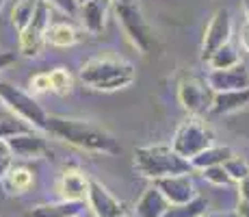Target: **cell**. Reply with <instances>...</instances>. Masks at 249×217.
Segmentation results:
<instances>
[{
	"mask_svg": "<svg viewBox=\"0 0 249 217\" xmlns=\"http://www.w3.org/2000/svg\"><path fill=\"white\" fill-rule=\"evenodd\" d=\"M46 133L63 139L71 146L87 152L98 154H119L117 139L111 133H107L102 126H95L89 119H74V118H61V115H48Z\"/></svg>",
	"mask_w": 249,
	"mask_h": 217,
	"instance_id": "obj_1",
	"label": "cell"
},
{
	"mask_svg": "<svg viewBox=\"0 0 249 217\" xmlns=\"http://www.w3.org/2000/svg\"><path fill=\"white\" fill-rule=\"evenodd\" d=\"M137 72L130 61L113 55H100L85 61L80 67V80L98 91H115L128 87L135 80Z\"/></svg>",
	"mask_w": 249,
	"mask_h": 217,
	"instance_id": "obj_2",
	"label": "cell"
},
{
	"mask_svg": "<svg viewBox=\"0 0 249 217\" xmlns=\"http://www.w3.org/2000/svg\"><path fill=\"white\" fill-rule=\"evenodd\" d=\"M135 170L145 178L159 180L176 174H195L189 158L180 157L171 146H143L135 150Z\"/></svg>",
	"mask_w": 249,
	"mask_h": 217,
	"instance_id": "obj_3",
	"label": "cell"
},
{
	"mask_svg": "<svg viewBox=\"0 0 249 217\" xmlns=\"http://www.w3.org/2000/svg\"><path fill=\"white\" fill-rule=\"evenodd\" d=\"M213 139H214L213 130L206 126L197 115H191V118H186L178 126V130H176L171 148H174L180 157L191 161V158L197 157L202 150L213 146Z\"/></svg>",
	"mask_w": 249,
	"mask_h": 217,
	"instance_id": "obj_4",
	"label": "cell"
},
{
	"mask_svg": "<svg viewBox=\"0 0 249 217\" xmlns=\"http://www.w3.org/2000/svg\"><path fill=\"white\" fill-rule=\"evenodd\" d=\"M0 100L7 104L22 122H26L28 126H35L39 130H46V122H48V113L41 109V104L33 98L31 94L18 89L11 83H4L0 80Z\"/></svg>",
	"mask_w": 249,
	"mask_h": 217,
	"instance_id": "obj_5",
	"label": "cell"
},
{
	"mask_svg": "<svg viewBox=\"0 0 249 217\" xmlns=\"http://www.w3.org/2000/svg\"><path fill=\"white\" fill-rule=\"evenodd\" d=\"M115 11H117V18L124 26V33L132 41V46L139 48L141 52H145V55L154 50V46H156L154 33H152L150 24L145 22L141 9L135 2H117L115 4Z\"/></svg>",
	"mask_w": 249,
	"mask_h": 217,
	"instance_id": "obj_6",
	"label": "cell"
},
{
	"mask_svg": "<svg viewBox=\"0 0 249 217\" xmlns=\"http://www.w3.org/2000/svg\"><path fill=\"white\" fill-rule=\"evenodd\" d=\"M50 24V4L46 0L37 2V9L33 13L31 22L22 28L20 33V55L28 57V59H35L41 55L46 46V28Z\"/></svg>",
	"mask_w": 249,
	"mask_h": 217,
	"instance_id": "obj_7",
	"label": "cell"
},
{
	"mask_svg": "<svg viewBox=\"0 0 249 217\" xmlns=\"http://www.w3.org/2000/svg\"><path fill=\"white\" fill-rule=\"evenodd\" d=\"M178 98L182 102V107L189 111L191 115H204L208 113L213 107L214 100V91L208 85V80L199 79L193 74H184L178 83Z\"/></svg>",
	"mask_w": 249,
	"mask_h": 217,
	"instance_id": "obj_8",
	"label": "cell"
},
{
	"mask_svg": "<svg viewBox=\"0 0 249 217\" xmlns=\"http://www.w3.org/2000/svg\"><path fill=\"white\" fill-rule=\"evenodd\" d=\"M230 33H232V22H230V11L228 9H219L214 11L213 20L208 22L204 31V41H202V59L208 61L214 50L226 46L230 41Z\"/></svg>",
	"mask_w": 249,
	"mask_h": 217,
	"instance_id": "obj_9",
	"label": "cell"
},
{
	"mask_svg": "<svg viewBox=\"0 0 249 217\" xmlns=\"http://www.w3.org/2000/svg\"><path fill=\"white\" fill-rule=\"evenodd\" d=\"M87 202L95 217H124V202L117 200L107 187L95 178H89Z\"/></svg>",
	"mask_w": 249,
	"mask_h": 217,
	"instance_id": "obj_10",
	"label": "cell"
},
{
	"mask_svg": "<svg viewBox=\"0 0 249 217\" xmlns=\"http://www.w3.org/2000/svg\"><path fill=\"white\" fill-rule=\"evenodd\" d=\"M154 185L160 189V194L167 197L169 204H184L191 202L195 196V185L191 174H176V176H165L154 180Z\"/></svg>",
	"mask_w": 249,
	"mask_h": 217,
	"instance_id": "obj_11",
	"label": "cell"
},
{
	"mask_svg": "<svg viewBox=\"0 0 249 217\" xmlns=\"http://www.w3.org/2000/svg\"><path fill=\"white\" fill-rule=\"evenodd\" d=\"M11 154L20 158H41V157H50V148H48L46 139L39 135H33L31 130H24V133H16L4 137Z\"/></svg>",
	"mask_w": 249,
	"mask_h": 217,
	"instance_id": "obj_12",
	"label": "cell"
},
{
	"mask_svg": "<svg viewBox=\"0 0 249 217\" xmlns=\"http://www.w3.org/2000/svg\"><path fill=\"white\" fill-rule=\"evenodd\" d=\"M208 85L213 91H232V89H249V67L238 61L236 65L226 67V70H210Z\"/></svg>",
	"mask_w": 249,
	"mask_h": 217,
	"instance_id": "obj_13",
	"label": "cell"
},
{
	"mask_svg": "<svg viewBox=\"0 0 249 217\" xmlns=\"http://www.w3.org/2000/svg\"><path fill=\"white\" fill-rule=\"evenodd\" d=\"M89 176L80 170H65L59 178V196L63 202H87Z\"/></svg>",
	"mask_w": 249,
	"mask_h": 217,
	"instance_id": "obj_14",
	"label": "cell"
},
{
	"mask_svg": "<svg viewBox=\"0 0 249 217\" xmlns=\"http://www.w3.org/2000/svg\"><path fill=\"white\" fill-rule=\"evenodd\" d=\"M111 2L113 0H87V2L78 4V16L85 31L91 35H100L104 31L108 11H111Z\"/></svg>",
	"mask_w": 249,
	"mask_h": 217,
	"instance_id": "obj_15",
	"label": "cell"
},
{
	"mask_svg": "<svg viewBox=\"0 0 249 217\" xmlns=\"http://www.w3.org/2000/svg\"><path fill=\"white\" fill-rule=\"evenodd\" d=\"M249 104V89H232V91H217L213 100L210 113L214 115H228L234 111H241Z\"/></svg>",
	"mask_w": 249,
	"mask_h": 217,
	"instance_id": "obj_16",
	"label": "cell"
},
{
	"mask_svg": "<svg viewBox=\"0 0 249 217\" xmlns=\"http://www.w3.org/2000/svg\"><path fill=\"white\" fill-rule=\"evenodd\" d=\"M167 209H169V202L160 194L159 187L154 185L143 191V196L139 197L135 206V217H162Z\"/></svg>",
	"mask_w": 249,
	"mask_h": 217,
	"instance_id": "obj_17",
	"label": "cell"
},
{
	"mask_svg": "<svg viewBox=\"0 0 249 217\" xmlns=\"http://www.w3.org/2000/svg\"><path fill=\"white\" fill-rule=\"evenodd\" d=\"M2 187L9 196H22L33 187V172L28 167H9L2 178Z\"/></svg>",
	"mask_w": 249,
	"mask_h": 217,
	"instance_id": "obj_18",
	"label": "cell"
},
{
	"mask_svg": "<svg viewBox=\"0 0 249 217\" xmlns=\"http://www.w3.org/2000/svg\"><path fill=\"white\" fill-rule=\"evenodd\" d=\"M80 41V33L68 22H50L46 28V43L54 48H68Z\"/></svg>",
	"mask_w": 249,
	"mask_h": 217,
	"instance_id": "obj_19",
	"label": "cell"
},
{
	"mask_svg": "<svg viewBox=\"0 0 249 217\" xmlns=\"http://www.w3.org/2000/svg\"><path fill=\"white\" fill-rule=\"evenodd\" d=\"M85 202H56V204H39L28 209L24 217H71L83 211Z\"/></svg>",
	"mask_w": 249,
	"mask_h": 217,
	"instance_id": "obj_20",
	"label": "cell"
},
{
	"mask_svg": "<svg viewBox=\"0 0 249 217\" xmlns=\"http://www.w3.org/2000/svg\"><path fill=\"white\" fill-rule=\"evenodd\" d=\"M230 157H232V150L228 146H210L199 152L197 157L191 158V165L195 170H206V167H213V165H223Z\"/></svg>",
	"mask_w": 249,
	"mask_h": 217,
	"instance_id": "obj_21",
	"label": "cell"
},
{
	"mask_svg": "<svg viewBox=\"0 0 249 217\" xmlns=\"http://www.w3.org/2000/svg\"><path fill=\"white\" fill-rule=\"evenodd\" d=\"M206 204L208 202L204 197L195 196L191 202H184V204H169V209L165 211L162 217H202L206 211Z\"/></svg>",
	"mask_w": 249,
	"mask_h": 217,
	"instance_id": "obj_22",
	"label": "cell"
},
{
	"mask_svg": "<svg viewBox=\"0 0 249 217\" xmlns=\"http://www.w3.org/2000/svg\"><path fill=\"white\" fill-rule=\"evenodd\" d=\"M37 2H39V0H16V2H13L11 22L18 31H22V28L31 22L33 13H35V9H37Z\"/></svg>",
	"mask_w": 249,
	"mask_h": 217,
	"instance_id": "obj_23",
	"label": "cell"
},
{
	"mask_svg": "<svg viewBox=\"0 0 249 217\" xmlns=\"http://www.w3.org/2000/svg\"><path fill=\"white\" fill-rule=\"evenodd\" d=\"M238 52L234 50L230 43H226V46H221L219 50H214L213 55H210L208 59V65L213 67V70H226V67H232L238 63Z\"/></svg>",
	"mask_w": 249,
	"mask_h": 217,
	"instance_id": "obj_24",
	"label": "cell"
},
{
	"mask_svg": "<svg viewBox=\"0 0 249 217\" xmlns=\"http://www.w3.org/2000/svg\"><path fill=\"white\" fill-rule=\"evenodd\" d=\"M48 74H50L52 91H54L56 96H68L71 91V87H74V76H71V72L68 67H54V70L48 72Z\"/></svg>",
	"mask_w": 249,
	"mask_h": 217,
	"instance_id": "obj_25",
	"label": "cell"
},
{
	"mask_svg": "<svg viewBox=\"0 0 249 217\" xmlns=\"http://www.w3.org/2000/svg\"><path fill=\"white\" fill-rule=\"evenodd\" d=\"M223 170L228 172V176L232 178V182H241L243 178L249 176V163L243 157H230L226 163H223Z\"/></svg>",
	"mask_w": 249,
	"mask_h": 217,
	"instance_id": "obj_26",
	"label": "cell"
},
{
	"mask_svg": "<svg viewBox=\"0 0 249 217\" xmlns=\"http://www.w3.org/2000/svg\"><path fill=\"white\" fill-rule=\"evenodd\" d=\"M204 172V178L208 182H213V185H230L232 182V178L228 176V172L223 170V165H213V167H206Z\"/></svg>",
	"mask_w": 249,
	"mask_h": 217,
	"instance_id": "obj_27",
	"label": "cell"
},
{
	"mask_svg": "<svg viewBox=\"0 0 249 217\" xmlns=\"http://www.w3.org/2000/svg\"><path fill=\"white\" fill-rule=\"evenodd\" d=\"M24 130H28L26 124L18 122L13 118H0V139L9 137V135H16V133H24Z\"/></svg>",
	"mask_w": 249,
	"mask_h": 217,
	"instance_id": "obj_28",
	"label": "cell"
},
{
	"mask_svg": "<svg viewBox=\"0 0 249 217\" xmlns=\"http://www.w3.org/2000/svg\"><path fill=\"white\" fill-rule=\"evenodd\" d=\"M31 89L35 91V94H48V91H52L50 74H48V72H39V74H35L31 79Z\"/></svg>",
	"mask_w": 249,
	"mask_h": 217,
	"instance_id": "obj_29",
	"label": "cell"
},
{
	"mask_svg": "<svg viewBox=\"0 0 249 217\" xmlns=\"http://www.w3.org/2000/svg\"><path fill=\"white\" fill-rule=\"evenodd\" d=\"M11 150H9V146H7V141L4 139H0V178L7 174V170L11 167Z\"/></svg>",
	"mask_w": 249,
	"mask_h": 217,
	"instance_id": "obj_30",
	"label": "cell"
},
{
	"mask_svg": "<svg viewBox=\"0 0 249 217\" xmlns=\"http://www.w3.org/2000/svg\"><path fill=\"white\" fill-rule=\"evenodd\" d=\"M48 4H54L56 9H61L63 13H70V16H78V2L76 0H46Z\"/></svg>",
	"mask_w": 249,
	"mask_h": 217,
	"instance_id": "obj_31",
	"label": "cell"
},
{
	"mask_svg": "<svg viewBox=\"0 0 249 217\" xmlns=\"http://www.w3.org/2000/svg\"><path fill=\"white\" fill-rule=\"evenodd\" d=\"M18 55L16 52H0V70H4V67H9L11 63H16Z\"/></svg>",
	"mask_w": 249,
	"mask_h": 217,
	"instance_id": "obj_32",
	"label": "cell"
},
{
	"mask_svg": "<svg viewBox=\"0 0 249 217\" xmlns=\"http://www.w3.org/2000/svg\"><path fill=\"white\" fill-rule=\"evenodd\" d=\"M241 46L245 48V52H249V20L241 26Z\"/></svg>",
	"mask_w": 249,
	"mask_h": 217,
	"instance_id": "obj_33",
	"label": "cell"
},
{
	"mask_svg": "<svg viewBox=\"0 0 249 217\" xmlns=\"http://www.w3.org/2000/svg\"><path fill=\"white\" fill-rule=\"evenodd\" d=\"M238 196H241V200H249V176L238 182Z\"/></svg>",
	"mask_w": 249,
	"mask_h": 217,
	"instance_id": "obj_34",
	"label": "cell"
},
{
	"mask_svg": "<svg viewBox=\"0 0 249 217\" xmlns=\"http://www.w3.org/2000/svg\"><path fill=\"white\" fill-rule=\"evenodd\" d=\"M236 213H238V217H249V200H238Z\"/></svg>",
	"mask_w": 249,
	"mask_h": 217,
	"instance_id": "obj_35",
	"label": "cell"
},
{
	"mask_svg": "<svg viewBox=\"0 0 249 217\" xmlns=\"http://www.w3.org/2000/svg\"><path fill=\"white\" fill-rule=\"evenodd\" d=\"M213 217H238L236 211H226V213H214Z\"/></svg>",
	"mask_w": 249,
	"mask_h": 217,
	"instance_id": "obj_36",
	"label": "cell"
},
{
	"mask_svg": "<svg viewBox=\"0 0 249 217\" xmlns=\"http://www.w3.org/2000/svg\"><path fill=\"white\" fill-rule=\"evenodd\" d=\"M245 11H247V20H249V0H245Z\"/></svg>",
	"mask_w": 249,
	"mask_h": 217,
	"instance_id": "obj_37",
	"label": "cell"
},
{
	"mask_svg": "<svg viewBox=\"0 0 249 217\" xmlns=\"http://www.w3.org/2000/svg\"><path fill=\"white\" fill-rule=\"evenodd\" d=\"M113 2L117 4V2H132V0H113Z\"/></svg>",
	"mask_w": 249,
	"mask_h": 217,
	"instance_id": "obj_38",
	"label": "cell"
},
{
	"mask_svg": "<svg viewBox=\"0 0 249 217\" xmlns=\"http://www.w3.org/2000/svg\"><path fill=\"white\" fill-rule=\"evenodd\" d=\"M76 2H78V4H83V2H87V0H76Z\"/></svg>",
	"mask_w": 249,
	"mask_h": 217,
	"instance_id": "obj_39",
	"label": "cell"
},
{
	"mask_svg": "<svg viewBox=\"0 0 249 217\" xmlns=\"http://www.w3.org/2000/svg\"><path fill=\"white\" fill-rule=\"evenodd\" d=\"M0 9H2V0H0Z\"/></svg>",
	"mask_w": 249,
	"mask_h": 217,
	"instance_id": "obj_40",
	"label": "cell"
},
{
	"mask_svg": "<svg viewBox=\"0 0 249 217\" xmlns=\"http://www.w3.org/2000/svg\"><path fill=\"white\" fill-rule=\"evenodd\" d=\"M71 217H78V215H71Z\"/></svg>",
	"mask_w": 249,
	"mask_h": 217,
	"instance_id": "obj_41",
	"label": "cell"
},
{
	"mask_svg": "<svg viewBox=\"0 0 249 217\" xmlns=\"http://www.w3.org/2000/svg\"><path fill=\"white\" fill-rule=\"evenodd\" d=\"M202 217H204V215H202Z\"/></svg>",
	"mask_w": 249,
	"mask_h": 217,
	"instance_id": "obj_42",
	"label": "cell"
}]
</instances>
